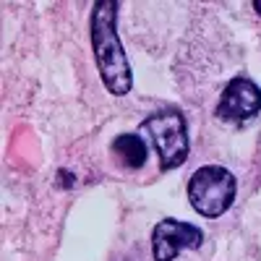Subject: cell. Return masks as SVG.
Returning <instances> with one entry per match:
<instances>
[{
    "instance_id": "obj_6",
    "label": "cell",
    "mask_w": 261,
    "mask_h": 261,
    "mask_svg": "<svg viewBox=\"0 0 261 261\" xmlns=\"http://www.w3.org/2000/svg\"><path fill=\"white\" fill-rule=\"evenodd\" d=\"M110 149H113V157L125 170H139L149 160V146H146V141H141L139 134H120V136H115Z\"/></svg>"
},
{
    "instance_id": "obj_4",
    "label": "cell",
    "mask_w": 261,
    "mask_h": 261,
    "mask_svg": "<svg viewBox=\"0 0 261 261\" xmlns=\"http://www.w3.org/2000/svg\"><path fill=\"white\" fill-rule=\"evenodd\" d=\"M261 113V89L248 76H235L225 84L214 118L222 123H246Z\"/></svg>"
},
{
    "instance_id": "obj_7",
    "label": "cell",
    "mask_w": 261,
    "mask_h": 261,
    "mask_svg": "<svg viewBox=\"0 0 261 261\" xmlns=\"http://www.w3.org/2000/svg\"><path fill=\"white\" fill-rule=\"evenodd\" d=\"M253 11L261 16V0H253Z\"/></svg>"
},
{
    "instance_id": "obj_3",
    "label": "cell",
    "mask_w": 261,
    "mask_h": 261,
    "mask_svg": "<svg viewBox=\"0 0 261 261\" xmlns=\"http://www.w3.org/2000/svg\"><path fill=\"white\" fill-rule=\"evenodd\" d=\"M141 130L154 144L162 170H175L188 160V151H191L188 123L178 107H162V110L151 113L144 120Z\"/></svg>"
},
{
    "instance_id": "obj_5",
    "label": "cell",
    "mask_w": 261,
    "mask_h": 261,
    "mask_svg": "<svg viewBox=\"0 0 261 261\" xmlns=\"http://www.w3.org/2000/svg\"><path fill=\"white\" fill-rule=\"evenodd\" d=\"M204 243V232L183 220H167L157 222L151 230V256L154 261H175L183 251H196Z\"/></svg>"
},
{
    "instance_id": "obj_1",
    "label": "cell",
    "mask_w": 261,
    "mask_h": 261,
    "mask_svg": "<svg viewBox=\"0 0 261 261\" xmlns=\"http://www.w3.org/2000/svg\"><path fill=\"white\" fill-rule=\"evenodd\" d=\"M118 0H97L89 16V42L105 89L125 97L134 86V68L118 37Z\"/></svg>"
},
{
    "instance_id": "obj_2",
    "label": "cell",
    "mask_w": 261,
    "mask_h": 261,
    "mask_svg": "<svg viewBox=\"0 0 261 261\" xmlns=\"http://www.w3.org/2000/svg\"><path fill=\"white\" fill-rule=\"evenodd\" d=\"M238 196L235 172L222 165H204L188 178V201L206 220L222 217Z\"/></svg>"
}]
</instances>
